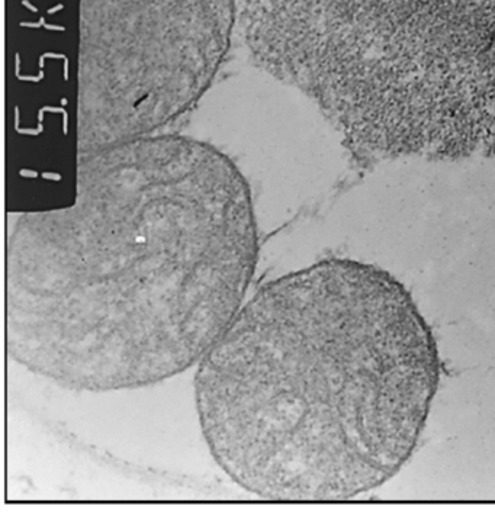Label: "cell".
Wrapping results in <instances>:
<instances>
[{
    "label": "cell",
    "mask_w": 495,
    "mask_h": 512,
    "mask_svg": "<svg viewBox=\"0 0 495 512\" xmlns=\"http://www.w3.org/2000/svg\"><path fill=\"white\" fill-rule=\"evenodd\" d=\"M237 0H80L77 153L156 134L210 88Z\"/></svg>",
    "instance_id": "obj_3"
},
{
    "label": "cell",
    "mask_w": 495,
    "mask_h": 512,
    "mask_svg": "<svg viewBox=\"0 0 495 512\" xmlns=\"http://www.w3.org/2000/svg\"><path fill=\"white\" fill-rule=\"evenodd\" d=\"M350 90L472 124L495 48V0H346Z\"/></svg>",
    "instance_id": "obj_4"
},
{
    "label": "cell",
    "mask_w": 495,
    "mask_h": 512,
    "mask_svg": "<svg viewBox=\"0 0 495 512\" xmlns=\"http://www.w3.org/2000/svg\"><path fill=\"white\" fill-rule=\"evenodd\" d=\"M436 344L404 286L329 259L260 286L199 362L212 457L276 501H339L391 479L435 396Z\"/></svg>",
    "instance_id": "obj_2"
},
{
    "label": "cell",
    "mask_w": 495,
    "mask_h": 512,
    "mask_svg": "<svg viewBox=\"0 0 495 512\" xmlns=\"http://www.w3.org/2000/svg\"><path fill=\"white\" fill-rule=\"evenodd\" d=\"M257 254L252 193L217 148L151 134L79 154L69 201L9 227V354L73 391L166 381L239 312Z\"/></svg>",
    "instance_id": "obj_1"
}]
</instances>
